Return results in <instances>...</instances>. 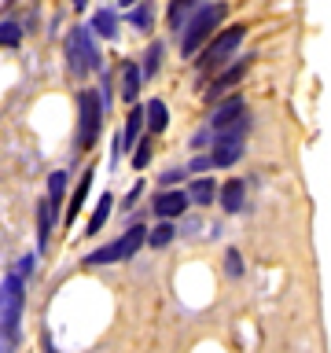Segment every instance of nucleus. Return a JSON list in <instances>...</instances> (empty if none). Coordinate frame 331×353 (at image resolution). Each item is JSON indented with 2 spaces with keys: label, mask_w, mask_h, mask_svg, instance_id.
<instances>
[{
  "label": "nucleus",
  "mask_w": 331,
  "mask_h": 353,
  "mask_svg": "<svg viewBox=\"0 0 331 353\" xmlns=\"http://www.w3.org/2000/svg\"><path fill=\"white\" fill-rule=\"evenodd\" d=\"M228 15V4H203L195 11L192 19H188V26H184V33H181V55H192L199 52V48H206V41L214 37V30L221 26V19Z\"/></svg>",
  "instance_id": "f257e3e1"
},
{
  "label": "nucleus",
  "mask_w": 331,
  "mask_h": 353,
  "mask_svg": "<svg viewBox=\"0 0 331 353\" xmlns=\"http://www.w3.org/2000/svg\"><path fill=\"white\" fill-rule=\"evenodd\" d=\"M243 37H247V26H228L225 33H217L214 41H206V48L199 52V74H217L221 66L239 52Z\"/></svg>",
  "instance_id": "f03ea898"
},
{
  "label": "nucleus",
  "mask_w": 331,
  "mask_h": 353,
  "mask_svg": "<svg viewBox=\"0 0 331 353\" xmlns=\"http://www.w3.org/2000/svg\"><path fill=\"white\" fill-rule=\"evenodd\" d=\"M103 129V103L92 88H85L77 96V151H92Z\"/></svg>",
  "instance_id": "7ed1b4c3"
},
{
  "label": "nucleus",
  "mask_w": 331,
  "mask_h": 353,
  "mask_svg": "<svg viewBox=\"0 0 331 353\" xmlns=\"http://www.w3.org/2000/svg\"><path fill=\"white\" fill-rule=\"evenodd\" d=\"M22 305H26V298H22V280L19 276H8V280L0 283V339H4L8 346L19 335Z\"/></svg>",
  "instance_id": "20e7f679"
},
{
  "label": "nucleus",
  "mask_w": 331,
  "mask_h": 353,
  "mask_svg": "<svg viewBox=\"0 0 331 353\" xmlns=\"http://www.w3.org/2000/svg\"><path fill=\"white\" fill-rule=\"evenodd\" d=\"M143 243H148V228H143V225H129V228H126V232H121V236L114 239V243H107V247H99V250L88 254L85 265H110V261L137 258Z\"/></svg>",
  "instance_id": "39448f33"
},
{
  "label": "nucleus",
  "mask_w": 331,
  "mask_h": 353,
  "mask_svg": "<svg viewBox=\"0 0 331 353\" xmlns=\"http://www.w3.org/2000/svg\"><path fill=\"white\" fill-rule=\"evenodd\" d=\"M66 63H70V70L77 77H85L88 70H96V66H99V52L92 44V30L77 26V30L66 33Z\"/></svg>",
  "instance_id": "423d86ee"
},
{
  "label": "nucleus",
  "mask_w": 331,
  "mask_h": 353,
  "mask_svg": "<svg viewBox=\"0 0 331 353\" xmlns=\"http://www.w3.org/2000/svg\"><path fill=\"white\" fill-rule=\"evenodd\" d=\"M247 125H250V121L243 118L239 125H232L228 132H221V137H217V148H214V154H210V165H232V162H239V154H243V137H247Z\"/></svg>",
  "instance_id": "0eeeda50"
},
{
  "label": "nucleus",
  "mask_w": 331,
  "mask_h": 353,
  "mask_svg": "<svg viewBox=\"0 0 331 353\" xmlns=\"http://www.w3.org/2000/svg\"><path fill=\"white\" fill-rule=\"evenodd\" d=\"M250 70V59H239V63H232L225 66L217 77H214V85L206 88V99H221V96H228V88H236L239 85V77Z\"/></svg>",
  "instance_id": "6e6552de"
},
{
  "label": "nucleus",
  "mask_w": 331,
  "mask_h": 353,
  "mask_svg": "<svg viewBox=\"0 0 331 353\" xmlns=\"http://www.w3.org/2000/svg\"><path fill=\"white\" fill-rule=\"evenodd\" d=\"M243 118H247V107H243L239 96H232V99H225V103L214 110V121H210V125H214L217 132H228L232 125H239Z\"/></svg>",
  "instance_id": "1a4fd4ad"
},
{
  "label": "nucleus",
  "mask_w": 331,
  "mask_h": 353,
  "mask_svg": "<svg viewBox=\"0 0 331 353\" xmlns=\"http://www.w3.org/2000/svg\"><path fill=\"white\" fill-rule=\"evenodd\" d=\"M184 210H188V195H184V192H173V188H170V192H162L159 199H154V214L166 217V221L181 217Z\"/></svg>",
  "instance_id": "9d476101"
},
{
  "label": "nucleus",
  "mask_w": 331,
  "mask_h": 353,
  "mask_svg": "<svg viewBox=\"0 0 331 353\" xmlns=\"http://www.w3.org/2000/svg\"><path fill=\"white\" fill-rule=\"evenodd\" d=\"M217 195H221V206H225L228 214H239V210H243V199H247V184L232 176L228 184H221V188H217Z\"/></svg>",
  "instance_id": "9b49d317"
},
{
  "label": "nucleus",
  "mask_w": 331,
  "mask_h": 353,
  "mask_svg": "<svg viewBox=\"0 0 331 353\" xmlns=\"http://www.w3.org/2000/svg\"><path fill=\"white\" fill-rule=\"evenodd\" d=\"M199 11V0H170V11H166V22H170V30H184L188 19H192Z\"/></svg>",
  "instance_id": "f8f14e48"
},
{
  "label": "nucleus",
  "mask_w": 331,
  "mask_h": 353,
  "mask_svg": "<svg viewBox=\"0 0 331 353\" xmlns=\"http://www.w3.org/2000/svg\"><path fill=\"white\" fill-rule=\"evenodd\" d=\"M52 225H55V206H52V199H41V206H37V247L41 250L52 239Z\"/></svg>",
  "instance_id": "ddd939ff"
},
{
  "label": "nucleus",
  "mask_w": 331,
  "mask_h": 353,
  "mask_svg": "<svg viewBox=\"0 0 331 353\" xmlns=\"http://www.w3.org/2000/svg\"><path fill=\"white\" fill-rule=\"evenodd\" d=\"M143 125H148L151 132H166V125H170V110H166L162 99H148V103H143Z\"/></svg>",
  "instance_id": "4468645a"
},
{
  "label": "nucleus",
  "mask_w": 331,
  "mask_h": 353,
  "mask_svg": "<svg viewBox=\"0 0 331 353\" xmlns=\"http://www.w3.org/2000/svg\"><path fill=\"white\" fill-rule=\"evenodd\" d=\"M88 188H92V170H85V173H81V181H77V188H74L70 206H66V225H74V217L81 214V203L88 199Z\"/></svg>",
  "instance_id": "2eb2a0df"
},
{
  "label": "nucleus",
  "mask_w": 331,
  "mask_h": 353,
  "mask_svg": "<svg viewBox=\"0 0 331 353\" xmlns=\"http://www.w3.org/2000/svg\"><path fill=\"white\" fill-rule=\"evenodd\" d=\"M140 66L137 63H121V96H126L129 99V103H132V99H137V92H140Z\"/></svg>",
  "instance_id": "dca6fc26"
},
{
  "label": "nucleus",
  "mask_w": 331,
  "mask_h": 353,
  "mask_svg": "<svg viewBox=\"0 0 331 353\" xmlns=\"http://www.w3.org/2000/svg\"><path fill=\"white\" fill-rule=\"evenodd\" d=\"M110 210H114V195L107 192V195H99V203H96V210H92V221H88V228H85L88 236H96V232H99V228L107 225Z\"/></svg>",
  "instance_id": "f3484780"
},
{
  "label": "nucleus",
  "mask_w": 331,
  "mask_h": 353,
  "mask_svg": "<svg viewBox=\"0 0 331 353\" xmlns=\"http://www.w3.org/2000/svg\"><path fill=\"white\" fill-rule=\"evenodd\" d=\"M92 30L99 33V37H110V41H114V37H118V15H114L110 8L96 11V15H92Z\"/></svg>",
  "instance_id": "a211bd4d"
},
{
  "label": "nucleus",
  "mask_w": 331,
  "mask_h": 353,
  "mask_svg": "<svg viewBox=\"0 0 331 353\" xmlns=\"http://www.w3.org/2000/svg\"><path fill=\"white\" fill-rule=\"evenodd\" d=\"M217 195V184L210 181V176H199V181L192 184V195H188V203H199V206H210Z\"/></svg>",
  "instance_id": "6ab92c4d"
},
{
  "label": "nucleus",
  "mask_w": 331,
  "mask_h": 353,
  "mask_svg": "<svg viewBox=\"0 0 331 353\" xmlns=\"http://www.w3.org/2000/svg\"><path fill=\"white\" fill-rule=\"evenodd\" d=\"M173 236H177L173 221H162V225L154 228V232H148V243H151V247H170V243H173Z\"/></svg>",
  "instance_id": "aec40b11"
},
{
  "label": "nucleus",
  "mask_w": 331,
  "mask_h": 353,
  "mask_svg": "<svg viewBox=\"0 0 331 353\" xmlns=\"http://www.w3.org/2000/svg\"><path fill=\"white\" fill-rule=\"evenodd\" d=\"M159 63H162V44L154 41L151 48L143 52V66H140V74H143V77H151L154 70H159Z\"/></svg>",
  "instance_id": "412c9836"
},
{
  "label": "nucleus",
  "mask_w": 331,
  "mask_h": 353,
  "mask_svg": "<svg viewBox=\"0 0 331 353\" xmlns=\"http://www.w3.org/2000/svg\"><path fill=\"white\" fill-rule=\"evenodd\" d=\"M19 41H22V26H19V22H0V44H4V48H15Z\"/></svg>",
  "instance_id": "4be33fe9"
},
{
  "label": "nucleus",
  "mask_w": 331,
  "mask_h": 353,
  "mask_svg": "<svg viewBox=\"0 0 331 353\" xmlns=\"http://www.w3.org/2000/svg\"><path fill=\"white\" fill-rule=\"evenodd\" d=\"M129 22H132V26H137L140 33H148V30H151V4L132 8V11H129Z\"/></svg>",
  "instance_id": "5701e85b"
},
{
  "label": "nucleus",
  "mask_w": 331,
  "mask_h": 353,
  "mask_svg": "<svg viewBox=\"0 0 331 353\" xmlns=\"http://www.w3.org/2000/svg\"><path fill=\"white\" fill-rule=\"evenodd\" d=\"M63 188H66V176L63 173H52L48 176V199H52L55 210H59V203H63Z\"/></svg>",
  "instance_id": "b1692460"
},
{
  "label": "nucleus",
  "mask_w": 331,
  "mask_h": 353,
  "mask_svg": "<svg viewBox=\"0 0 331 353\" xmlns=\"http://www.w3.org/2000/svg\"><path fill=\"white\" fill-rule=\"evenodd\" d=\"M225 272H228V276H243V261H239V250H228V258H225Z\"/></svg>",
  "instance_id": "393cba45"
},
{
  "label": "nucleus",
  "mask_w": 331,
  "mask_h": 353,
  "mask_svg": "<svg viewBox=\"0 0 331 353\" xmlns=\"http://www.w3.org/2000/svg\"><path fill=\"white\" fill-rule=\"evenodd\" d=\"M148 162H151V148H148V143H140V148L132 151V165L140 170V165H148Z\"/></svg>",
  "instance_id": "a878e982"
},
{
  "label": "nucleus",
  "mask_w": 331,
  "mask_h": 353,
  "mask_svg": "<svg viewBox=\"0 0 331 353\" xmlns=\"http://www.w3.org/2000/svg\"><path fill=\"white\" fill-rule=\"evenodd\" d=\"M173 181H181V170H173V173H162V184H173Z\"/></svg>",
  "instance_id": "bb28decb"
},
{
  "label": "nucleus",
  "mask_w": 331,
  "mask_h": 353,
  "mask_svg": "<svg viewBox=\"0 0 331 353\" xmlns=\"http://www.w3.org/2000/svg\"><path fill=\"white\" fill-rule=\"evenodd\" d=\"M118 4H126V8H137V0H118Z\"/></svg>",
  "instance_id": "cd10ccee"
},
{
  "label": "nucleus",
  "mask_w": 331,
  "mask_h": 353,
  "mask_svg": "<svg viewBox=\"0 0 331 353\" xmlns=\"http://www.w3.org/2000/svg\"><path fill=\"white\" fill-rule=\"evenodd\" d=\"M70 4H74V8H85V4H88V0H70Z\"/></svg>",
  "instance_id": "c85d7f7f"
}]
</instances>
